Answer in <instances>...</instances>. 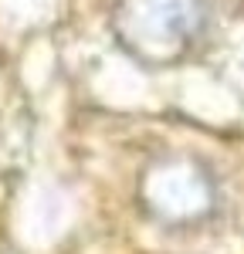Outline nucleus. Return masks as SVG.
I'll use <instances>...</instances> for the list:
<instances>
[{"instance_id":"obj_2","label":"nucleus","mask_w":244,"mask_h":254,"mask_svg":"<svg viewBox=\"0 0 244 254\" xmlns=\"http://www.w3.org/2000/svg\"><path fill=\"white\" fill-rule=\"evenodd\" d=\"M136 193L142 210L163 227H197L214 217L221 203L210 166L190 156H163L146 163Z\"/></svg>"},{"instance_id":"obj_1","label":"nucleus","mask_w":244,"mask_h":254,"mask_svg":"<svg viewBox=\"0 0 244 254\" xmlns=\"http://www.w3.org/2000/svg\"><path fill=\"white\" fill-rule=\"evenodd\" d=\"M207 27L203 0H116L112 34L139 64L170 68L183 61Z\"/></svg>"}]
</instances>
